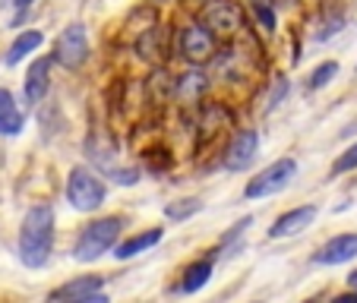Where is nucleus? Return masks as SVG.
<instances>
[{
    "label": "nucleus",
    "instance_id": "f257e3e1",
    "mask_svg": "<svg viewBox=\"0 0 357 303\" xmlns=\"http://www.w3.org/2000/svg\"><path fill=\"white\" fill-rule=\"evenodd\" d=\"M51 240H54V209L51 205L29 209L26 222H22V234H20L22 263L32 265V269L45 265L47 253H51Z\"/></svg>",
    "mask_w": 357,
    "mask_h": 303
},
{
    "label": "nucleus",
    "instance_id": "f03ea898",
    "mask_svg": "<svg viewBox=\"0 0 357 303\" xmlns=\"http://www.w3.org/2000/svg\"><path fill=\"white\" fill-rule=\"evenodd\" d=\"M121 237V218H101L92 222L76 240V259L79 263H95L101 253H108Z\"/></svg>",
    "mask_w": 357,
    "mask_h": 303
},
{
    "label": "nucleus",
    "instance_id": "7ed1b4c3",
    "mask_svg": "<svg viewBox=\"0 0 357 303\" xmlns=\"http://www.w3.org/2000/svg\"><path fill=\"white\" fill-rule=\"evenodd\" d=\"M294 177H297V162L294 158H278V162H272L266 171H259V174L247 183L243 193H247V199H263V196L282 193Z\"/></svg>",
    "mask_w": 357,
    "mask_h": 303
},
{
    "label": "nucleus",
    "instance_id": "20e7f679",
    "mask_svg": "<svg viewBox=\"0 0 357 303\" xmlns=\"http://www.w3.org/2000/svg\"><path fill=\"white\" fill-rule=\"evenodd\" d=\"M67 199L73 202V209L95 212L105 202V183L86 168H76L67 180Z\"/></svg>",
    "mask_w": 357,
    "mask_h": 303
},
{
    "label": "nucleus",
    "instance_id": "39448f33",
    "mask_svg": "<svg viewBox=\"0 0 357 303\" xmlns=\"http://www.w3.org/2000/svg\"><path fill=\"white\" fill-rule=\"evenodd\" d=\"M86 57H89L86 29H82L79 22H76V26H67L61 32V38H57V45H54V61L63 63V67H70V70H76V67L86 63Z\"/></svg>",
    "mask_w": 357,
    "mask_h": 303
},
{
    "label": "nucleus",
    "instance_id": "423d86ee",
    "mask_svg": "<svg viewBox=\"0 0 357 303\" xmlns=\"http://www.w3.org/2000/svg\"><path fill=\"white\" fill-rule=\"evenodd\" d=\"M181 51L190 63H206L215 57V38L206 26H190L181 35Z\"/></svg>",
    "mask_w": 357,
    "mask_h": 303
},
{
    "label": "nucleus",
    "instance_id": "0eeeda50",
    "mask_svg": "<svg viewBox=\"0 0 357 303\" xmlns=\"http://www.w3.org/2000/svg\"><path fill=\"white\" fill-rule=\"evenodd\" d=\"M259 152V136L253 133V130H243V133H237L234 139H231L228 152H225V168L231 171H243L253 164V158H257Z\"/></svg>",
    "mask_w": 357,
    "mask_h": 303
},
{
    "label": "nucleus",
    "instance_id": "6e6552de",
    "mask_svg": "<svg viewBox=\"0 0 357 303\" xmlns=\"http://www.w3.org/2000/svg\"><path fill=\"white\" fill-rule=\"evenodd\" d=\"M357 256V234H338L317 253L319 265H342Z\"/></svg>",
    "mask_w": 357,
    "mask_h": 303
},
{
    "label": "nucleus",
    "instance_id": "1a4fd4ad",
    "mask_svg": "<svg viewBox=\"0 0 357 303\" xmlns=\"http://www.w3.org/2000/svg\"><path fill=\"white\" fill-rule=\"evenodd\" d=\"M206 22H209L215 32H237L243 26L241 7L231 3V0H215L209 10H206Z\"/></svg>",
    "mask_w": 357,
    "mask_h": 303
},
{
    "label": "nucleus",
    "instance_id": "9d476101",
    "mask_svg": "<svg viewBox=\"0 0 357 303\" xmlns=\"http://www.w3.org/2000/svg\"><path fill=\"white\" fill-rule=\"evenodd\" d=\"M51 57H38V61L29 67V76H26V101L29 104H38L41 98L47 95V86H51Z\"/></svg>",
    "mask_w": 357,
    "mask_h": 303
},
{
    "label": "nucleus",
    "instance_id": "9b49d317",
    "mask_svg": "<svg viewBox=\"0 0 357 303\" xmlns=\"http://www.w3.org/2000/svg\"><path fill=\"white\" fill-rule=\"evenodd\" d=\"M101 278H95V275H89V278H76V281H67L63 288H57L54 294V300H89V303H98L101 297H98V290H101Z\"/></svg>",
    "mask_w": 357,
    "mask_h": 303
},
{
    "label": "nucleus",
    "instance_id": "f8f14e48",
    "mask_svg": "<svg viewBox=\"0 0 357 303\" xmlns=\"http://www.w3.org/2000/svg\"><path fill=\"white\" fill-rule=\"evenodd\" d=\"M317 218V205H303V209H294L288 215H282L275 224L269 228V237H291L297 231H303L307 224Z\"/></svg>",
    "mask_w": 357,
    "mask_h": 303
},
{
    "label": "nucleus",
    "instance_id": "ddd939ff",
    "mask_svg": "<svg viewBox=\"0 0 357 303\" xmlns=\"http://www.w3.org/2000/svg\"><path fill=\"white\" fill-rule=\"evenodd\" d=\"M20 130H22V114H20V108H16L13 95H10L7 88H0V133L16 136Z\"/></svg>",
    "mask_w": 357,
    "mask_h": 303
},
{
    "label": "nucleus",
    "instance_id": "4468645a",
    "mask_svg": "<svg viewBox=\"0 0 357 303\" xmlns=\"http://www.w3.org/2000/svg\"><path fill=\"white\" fill-rule=\"evenodd\" d=\"M158 240H162V228H152V231H146V234H136V237H130V240H123L121 247H117L114 256L117 259H130V256H136V253H142V249L155 247Z\"/></svg>",
    "mask_w": 357,
    "mask_h": 303
},
{
    "label": "nucleus",
    "instance_id": "2eb2a0df",
    "mask_svg": "<svg viewBox=\"0 0 357 303\" xmlns=\"http://www.w3.org/2000/svg\"><path fill=\"white\" fill-rule=\"evenodd\" d=\"M209 278H212V259H199V263H193L187 272H183L181 288L187 290V294H193V290H199Z\"/></svg>",
    "mask_w": 357,
    "mask_h": 303
},
{
    "label": "nucleus",
    "instance_id": "dca6fc26",
    "mask_svg": "<svg viewBox=\"0 0 357 303\" xmlns=\"http://www.w3.org/2000/svg\"><path fill=\"white\" fill-rule=\"evenodd\" d=\"M41 45V32H22L20 38L10 45V51H7V63L13 67V63H20L22 57L29 54V51H35V47Z\"/></svg>",
    "mask_w": 357,
    "mask_h": 303
},
{
    "label": "nucleus",
    "instance_id": "f3484780",
    "mask_svg": "<svg viewBox=\"0 0 357 303\" xmlns=\"http://www.w3.org/2000/svg\"><path fill=\"white\" fill-rule=\"evenodd\" d=\"M202 92H206V76H199V73H190L177 82V95L183 101H199Z\"/></svg>",
    "mask_w": 357,
    "mask_h": 303
},
{
    "label": "nucleus",
    "instance_id": "a211bd4d",
    "mask_svg": "<svg viewBox=\"0 0 357 303\" xmlns=\"http://www.w3.org/2000/svg\"><path fill=\"white\" fill-rule=\"evenodd\" d=\"M338 73V63L335 61H326V63H319L317 70H313V76H310V86L313 88H323L326 82H332V76Z\"/></svg>",
    "mask_w": 357,
    "mask_h": 303
},
{
    "label": "nucleus",
    "instance_id": "6ab92c4d",
    "mask_svg": "<svg viewBox=\"0 0 357 303\" xmlns=\"http://www.w3.org/2000/svg\"><path fill=\"white\" fill-rule=\"evenodd\" d=\"M354 168H357V142L338 155V162L332 164V174H344V171H354Z\"/></svg>",
    "mask_w": 357,
    "mask_h": 303
},
{
    "label": "nucleus",
    "instance_id": "aec40b11",
    "mask_svg": "<svg viewBox=\"0 0 357 303\" xmlns=\"http://www.w3.org/2000/svg\"><path fill=\"white\" fill-rule=\"evenodd\" d=\"M193 212H199L196 199H183V205H168V218H190Z\"/></svg>",
    "mask_w": 357,
    "mask_h": 303
},
{
    "label": "nucleus",
    "instance_id": "412c9836",
    "mask_svg": "<svg viewBox=\"0 0 357 303\" xmlns=\"http://www.w3.org/2000/svg\"><path fill=\"white\" fill-rule=\"evenodd\" d=\"M253 10L259 13V20H263L266 29L275 26V16H272V0H253Z\"/></svg>",
    "mask_w": 357,
    "mask_h": 303
},
{
    "label": "nucleus",
    "instance_id": "4be33fe9",
    "mask_svg": "<svg viewBox=\"0 0 357 303\" xmlns=\"http://www.w3.org/2000/svg\"><path fill=\"white\" fill-rule=\"evenodd\" d=\"M348 288L357 294V272H351V275H348Z\"/></svg>",
    "mask_w": 357,
    "mask_h": 303
},
{
    "label": "nucleus",
    "instance_id": "5701e85b",
    "mask_svg": "<svg viewBox=\"0 0 357 303\" xmlns=\"http://www.w3.org/2000/svg\"><path fill=\"white\" fill-rule=\"evenodd\" d=\"M13 3H16V7H20V10H26L29 3H32V0H13Z\"/></svg>",
    "mask_w": 357,
    "mask_h": 303
}]
</instances>
